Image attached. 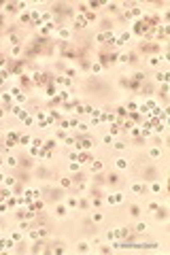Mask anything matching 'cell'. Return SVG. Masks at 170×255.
Wrapping results in <instances>:
<instances>
[{"instance_id": "obj_1", "label": "cell", "mask_w": 170, "mask_h": 255, "mask_svg": "<svg viewBox=\"0 0 170 255\" xmlns=\"http://www.w3.org/2000/svg\"><path fill=\"white\" fill-rule=\"evenodd\" d=\"M77 147H79V149H91V147H94V142H91L89 138H81L79 142H77Z\"/></svg>"}, {"instance_id": "obj_2", "label": "cell", "mask_w": 170, "mask_h": 255, "mask_svg": "<svg viewBox=\"0 0 170 255\" xmlns=\"http://www.w3.org/2000/svg\"><path fill=\"white\" fill-rule=\"evenodd\" d=\"M11 113H13L15 117H26V113H24V108H21V106H13V108H11Z\"/></svg>"}, {"instance_id": "obj_3", "label": "cell", "mask_w": 170, "mask_h": 255, "mask_svg": "<svg viewBox=\"0 0 170 255\" xmlns=\"http://www.w3.org/2000/svg\"><path fill=\"white\" fill-rule=\"evenodd\" d=\"M115 166H117V168H121V170H123V168H128V159L117 157V159H115Z\"/></svg>"}, {"instance_id": "obj_4", "label": "cell", "mask_w": 170, "mask_h": 255, "mask_svg": "<svg viewBox=\"0 0 170 255\" xmlns=\"http://www.w3.org/2000/svg\"><path fill=\"white\" fill-rule=\"evenodd\" d=\"M121 200H123V194H113V196L109 198L111 204H117V202H121Z\"/></svg>"}, {"instance_id": "obj_5", "label": "cell", "mask_w": 170, "mask_h": 255, "mask_svg": "<svg viewBox=\"0 0 170 255\" xmlns=\"http://www.w3.org/2000/svg\"><path fill=\"white\" fill-rule=\"evenodd\" d=\"M57 34H60V38H70V30L68 28H60Z\"/></svg>"}, {"instance_id": "obj_6", "label": "cell", "mask_w": 170, "mask_h": 255, "mask_svg": "<svg viewBox=\"0 0 170 255\" xmlns=\"http://www.w3.org/2000/svg\"><path fill=\"white\" fill-rule=\"evenodd\" d=\"M85 26H87V19L83 15H79V17H77V28H85Z\"/></svg>"}, {"instance_id": "obj_7", "label": "cell", "mask_w": 170, "mask_h": 255, "mask_svg": "<svg viewBox=\"0 0 170 255\" xmlns=\"http://www.w3.org/2000/svg\"><path fill=\"white\" fill-rule=\"evenodd\" d=\"M136 232H138V234L147 232V223H138V225H136Z\"/></svg>"}, {"instance_id": "obj_8", "label": "cell", "mask_w": 170, "mask_h": 255, "mask_svg": "<svg viewBox=\"0 0 170 255\" xmlns=\"http://www.w3.org/2000/svg\"><path fill=\"white\" fill-rule=\"evenodd\" d=\"M132 191H134V194H140V191H143V185H140V183H134V185H132Z\"/></svg>"}, {"instance_id": "obj_9", "label": "cell", "mask_w": 170, "mask_h": 255, "mask_svg": "<svg viewBox=\"0 0 170 255\" xmlns=\"http://www.w3.org/2000/svg\"><path fill=\"white\" fill-rule=\"evenodd\" d=\"M4 185H7V187H13V185H15V179H13V177H4Z\"/></svg>"}, {"instance_id": "obj_10", "label": "cell", "mask_w": 170, "mask_h": 255, "mask_svg": "<svg viewBox=\"0 0 170 255\" xmlns=\"http://www.w3.org/2000/svg\"><path fill=\"white\" fill-rule=\"evenodd\" d=\"M157 81L166 83V81H168V74H166V72H157Z\"/></svg>"}, {"instance_id": "obj_11", "label": "cell", "mask_w": 170, "mask_h": 255, "mask_svg": "<svg viewBox=\"0 0 170 255\" xmlns=\"http://www.w3.org/2000/svg\"><path fill=\"white\" fill-rule=\"evenodd\" d=\"M28 236L32 238V240H36V238H38V230H30V232H28Z\"/></svg>"}, {"instance_id": "obj_12", "label": "cell", "mask_w": 170, "mask_h": 255, "mask_svg": "<svg viewBox=\"0 0 170 255\" xmlns=\"http://www.w3.org/2000/svg\"><path fill=\"white\" fill-rule=\"evenodd\" d=\"M11 238H13L15 242H19V240H21V234H19V232H13V234H11Z\"/></svg>"}, {"instance_id": "obj_13", "label": "cell", "mask_w": 170, "mask_h": 255, "mask_svg": "<svg viewBox=\"0 0 170 255\" xmlns=\"http://www.w3.org/2000/svg\"><path fill=\"white\" fill-rule=\"evenodd\" d=\"M100 168H102V162H98V159H96V162L91 164V170H100Z\"/></svg>"}, {"instance_id": "obj_14", "label": "cell", "mask_w": 170, "mask_h": 255, "mask_svg": "<svg viewBox=\"0 0 170 255\" xmlns=\"http://www.w3.org/2000/svg\"><path fill=\"white\" fill-rule=\"evenodd\" d=\"M91 70H94V72H100V70H102V64H98V62H96L94 66H91Z\"/></svg>"}, {"instance_id": "obj_15", "label": "cell", "mask_w": 170, "mask_h": 255, "mask_svg": "<svg viewBox=\"0 0 170 255\" xmlns=\"http://www.w3.org/2000/svg\"><path fill=\"white\" fill-rule=\"evenodd\" d=\"M111 134H119V125H117V123L111 125Z\"/></svg>"}, {"instance_id": "obj_16", "label": "cell", "mask_w": 170, "mask_h": 255, "mask_svg": "<svg viewBox=\"0 0 170 255\" xmlns=\"http://www.w3.org/2000/svg\"><path fill=\"white\" fill-rule=\"evenodd\" d=\"M149 155H151V157H160V149H151Z\"/></svg>"}, {"instance_id": "obj_17", "label": "cell", "mask_w": 170, "mask_h": 255, "mask_svg": "<svg viewBox=\"0 0 170 255\" xmlns=\"http://www.w3.org/2000/svg\"><path fill=\"white\" fill-rule=\"evenodd\" d=\"M157 208H160L157 202H151V204H149V211H157Z\"/></svg>"}, {"instance_id": "obj_18", "label": "cell", "mask_w": 170, "mask_h": 255, "mask_svg": "<svg viewBox=\"0 0 170 255\" xmlns=\"http://www.w3.org/2000/svg\"><path fill=\"white\" fill-rule=\"evenodd\" d=\"M7 164H9V166H17V159H15V157H9Z\"/></svg>"}, {"instance_id": "obj_19", "label": "cell", "mask_w": 170, "mask_h": 255, "mask_svg": "<svg viewBox=\"0 0 170 255\" xmlns=\"http://www.w3.org/2000/svg\"><path fill=\"white\" fill-rule=\"evenodd\" d=\"M32 145H34V147H40V145H43V140H40V138H34V140H32Z\"/></svg>"}, {"instance_id": "obj_20", "label": "cell", "mask_w": 170, "mask_h": 255, "mask_svg": "<svg viewBox=\"0 0 170 255\" xmlns=\"http://www.w3.org/2000/svg\"><path fill=\"white\" fill-rule=\"evenodd\" d=\"M128 60H130V55H128V53H123V55H119V62H128Z\"/></svg>"}, {"instance_id": "obj_21", "label": "cell", "mask_w": 170, "mask_h": 255, "mask_svg": "<svg viewBox=\"0 0 170 255\" xmlns=\"http://www.w3.org/2000/svg\"><path fill=\"white\" fill-rule=\"evenodd\" d=\"M160 189H162L160 183H153V185H151V191H160Z\"/></svg>"}, {"instance_id": "obj_22", "label": "cell", "mask_w": 170, "mask_h": 255, "mask_svg": "<svg viewBox=\"0 0 170 255\" xmlns=\"http://www.w3.org/2000/svg\"><path fill=\"white\" fill-rule=\"evenodd\" d=\"M157 62H160V57H151V60H149V64H151V66H155Z\"/></svg>"}, {"instance_id": "obj_23", "label": "cell", "mask_w": 170, "mask_h": 255, "mask_svg": "<svg viewBox=\"0 0 170 255\" xmlns=\"http://www.w3.org/2000/svg\"><path fill=\"white\" fill-rule=\"evenodd\" d=\"M32 121H34L32 117H24V123H26V125H30V123H32Z\"/></svg>"}, {"instance_id": "obj_24", "label": "cell", "mask_w": 170, "mask_h": 255, "mask_svg": "<svg viewBox=\"0 0 170 255\" xmlns=\"http://www.w3.org/2000/svg\"><path fill=\"white\" fill-rule=\"evenodd\" d=\"M19 140H21V142H24V145H28V142H30V136H21V138H19Z\"/></svg>"}, {"instance_id": "obj_25", "label": "cell", "mask_w": 170, "mask_h": 255, "mask_svg": "<svg viewBox=\"0 0 170 255\" xmlns=\"http://www.w3.org/2000/svg\"><path fill=\"white\" fill-rule=\"evenodd\" d=\"M79 251H87V242H81L79 245Z\"/></svg>"}, {"instance_id": "obj_26", "label": "cell", "mask_w": 170, "mask_h": 255, "mask_svg": "<svg viewBox=\"0 0 170 255\" xmlns=\"http://www.w3.org/2000/svg\"><path fill=\"white\" fill-rule=\"evenodd\" d=\"M2 181H4V174H0V183H2Z\"/></svg>"}, {"instance_id": "obj_27", "label": "cell", "mask_w": 170, "mask_h": 255, "mask_svg": "<svg viewBox=\"0 0 170 255\" xmlns=\"http://www.w3.org/2000/svg\"><path fill=\"white\" fill-rule=\"evenodd\" d=\"M0 164H2V159H0Z\"/></svg>"}]
</instances>
